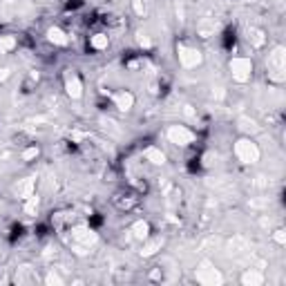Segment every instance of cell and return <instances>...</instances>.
<instances>
[{
  "label": "cell",
  "mask_w": 286,
  "mask_h": 286,
  "mask_svg": "<svg viewBox=\"0 0 286 286\" xmlns=\"http://www.w3.org/2000/svg\"><path fill=\"white\" fill-rule=\"evenodd\" d=\"M266 67H268V78L273 83H284L286 78V49L282 45L271 49L266 58Z\"/></svg>",
  "instance_id": "6da1fadb"
},
{
  "label": "cell",
  "mask_w": 286,
  "mask_h": 286,
  "mask_svg": "<svg viewBox=\"0 0 286 286\" xmlns=\"http://www.w3.org/2000/svg\"><path fill=\"white\" fill-rule=\"evenodd\" d=\"M235 156L241 161L244 165H255L259 159H262V150H259V145L253 141L250 137H241L235 141Z\"/></svg>",
  "instance_id": "7a4b0ae2"
},
{
  "label": "cell",
  "mask_w": 286,
  "mask_h": 286,
  "mask_svg": "<svg viewBox=\"0 0 286 286\" xmlns=\"http://www.w3.org/2000/svg\"><path fill=\"white\" fill-rule=\"evenodd\" d=\"M228 67H230V76L235 83H248L250 76H253V61L246 56H235L230 58V63H228Z\"/></svg>",
  "instance_id": "3957f363"
},
{
  "label": "cell",
  "mask_w": 286,
  "mask_h": 286,
  "mask_svg": "<svg viewBox=\"0 0 286 286\" xmlns=\"http://www.w3.org/2000/svg\"><path fill=\"white\" fill-rule=\"evenodd\" d=\"M195 280L204 286H221L223 284V275L219 268H214L210 262H204L199 268L195 271Z\"/></svg>",
  "instance_id": "277c9868"
},
{
  "label": "cell",
  "mask_w": 286,
  "mask_h": 286,
  "mask_svg": "<svg viewBox=\"0 0 286 286\" xmlns=\"http://www.w3.org/2000/svg\"><path fill=\"white\" fill-rule=\"evenodd\" d=\"M165 137H168V141L172 143V145H179V147L190 145V143L195 141V132H192L188 125H170Z\"/></svg>",
  "instance_id": "5b68a950"
},
{
  "label": "cell",
  "mask_w": 286,
  "mask_h": 286,
  "mask_svg": "<svg viewBox=\"0 0 286 286\" xmlns=\"http://www.w3.org/2000/svg\"><path fill=\"white\" fill-rule=\"evenodd\" d=\"M177 56H179V65L183 70H192V67H199L204 56H201L199 49L195 47H188V45H179L177 47Z\"/></svg>",
  "instance_id": "8992f818"
},
{
  "label": "cell",
  "mask_w": 286,
  "mask_h": 286,
  "mask_svg": "<svg viewBox=\"0 0 286 286\" xmlns=\"http://www.w3.org/2000/svg\"><path fill=\"white\" fill-rule=\"evenodd\" d=\"M72 239H74V244L76 246H83V248H89V246H94L96 244V239H98V235L94 230H89L87 226H74L72 228Z\"/></svg>",
  "instance_id": "52a82bcc"
},
{
  "label": "cell",
  "mask_w": 286,
  "mask_h": 286,
  "mask_svg": "<svg viewBox=\"0 0 286 286\" xmlns=\"http://www.w3.org/2000/svg\"><path fill=\"white\" fill-rule=\"evenodd\" d=\"M34 188H36L34 177H25V179H18V181L13 183L11 192L18 197V199H27V197L34 195Z\"/></svg>",
  "instance_id": "ba28073f"
},
{
  "label": "cell",
  "mask_w": 286,
  "mask_h": 286,
  "mask_svg": "<svg viewBox=\"0 0 286 286\" xmlns=\"http://www.w3.org/2000/svg\"><path fill=\"white\" fill-rule=\"evenodd\" d=\"M65 94L72 98V101H78V98L83 96V80H80L76 74H70L65 78Z\"/></svg>",
  "instance_id": "9c48e42d"
},
{
  "label": "cell",
  "mask_w": 286,
  "mask_h": 286,
  "mask_svg": "<svg viewBox=\"0 0 286 286\" xmlns=\"http://www.w3.org/2000/svg\"><path fill=\"white\" fill-rule=\"evenodd\" d=\"M134 94L132 92H128V89H121V92H116L114 94V105H116V110H121V112H130L134 107Z\"/></svg>",
  "instance_id": "30bf717a"
},
{
  "label": "cell",
  "mask_w": 286,
  "mask_h": 286,
  "mask_svg": "<svg viewBox=\"0 0 286 286\" xmlns=\"http://www.w3.org/2000/svg\"><path fill=\"white\" fill-rule=\"evenodd\" d=\"M13 282L16 284H36L38 282V275H36V268H31V266H20L16 271V277H13Z\"/></svg>",
  "instance_id": "8fae6325"
},
{
  "label": "cell",
  "mask_w": 286,
  "mask_h": 286,
  "mask_svg": "<svg viewBox=\"0 0 286 286\" xmlns=\"http://www.w3.org/2000/svg\"><path fill=\"white\" fill-rule=\"evenodd\" d=\"M239 282L244 286H262L264 284V273L257 271V268H246V271L241 273Z\"/></svg>",
  "instance_id": "7c38bea8"
},
{
  "label": "cell",
  "mask_w": 286,
  "mask_h": 286,
  "mask_svg": "<svg viewBox=\"0 0 286 286\" xmlns=\"http://www.w3.org/2000/svg\"><path fill=\"white\" fill-rule=\"evenodd\" d=\"M246 40H248L255 49H259L266 45V31L259 29V27H248V29H246Z\"/></svg>",
  "instance_id": "4fadbf2b"
},
{
  "label": "cell",
  "mask_w": 286,
  "mask_h": 286,
  "mask_svg": "<svg viewBox=\"0 0 286 286\" xmlns=\"http://www.w3.org/2000/svg\"><path fill=\"white\" fill-rule=\"evenodd\" d=\"M130 232H132L134 239L139 241H145L147 237H150V223L145 221V219H139V221L132 223V228H130Z\"/></svg>",
  "instance_id": "5bb4252c"
},
{
  "label": "cell",
  "mask_w": 286,
  "mask_h": 286,
  "mask_svg": "<svg viewBox=\"0 0 286 286\" xmlns=\"http://www.w3.org/2000/svg\"><path fill=\"white\" fill-rule=\"evenodd\" d=\"M47 40L52 45H58V47H65V45L70 43L67 34L61 29V27H49V29H47Z\"/></svg>",
  "instance_id": "9a60e30c"
},
{
  "label": "cell",
  "mask_w": 286,
  "mask_h": 286,
  "mask_svg": "<svg viewBox=\"0 0 286 286\" xmlns=\"http://www.w3.org/2000/svg\"><path fill=\"white\" fill-rule=\"evenodd\" d=\"M143 156H145V161H150L152 165H163L165 163V154L161 152V147L156 145H150L143 150Z\"/></svg>",
  "instance_id": "2e32d148"
},
{
  "label": "cell",
  "mask_w": 286,
  "mask_h": 286,
  "mask_svg": "<svg viewBox=\"0 0 286 286\" xmlns=\"http://www.w3.org/2000/svg\"><path fill=\"white\" fill-rule=\"evenodd\" d=\"M107 45H110V36L103 34V31H98V34L89 36V47L96 49V52H103V49H107Z\"/></svg>",
  "instance_id": "e0dca14e"
},
{
  "label": "cell",
  "mask_w": 286,
  "mask_h": 286,
  "mask_svg": "<svg viewBox=\"0 0 286 286\" xmlns=\"http://www.w3.org/2000/svg\"><path fill=\"white\" fill-rule=\"evenodd\" d=\"M16 45H18L16 36H11V34L0 36V54H9V52H13V49H16Z\"/></svg>",
  "instance_id": "ac0fdd59"
},
{
  "label": "cell",
  "mask_w": 286,
  "mask_h": 286,
  "mask_svg": "<svg viewBox=\"0 0 286 286\" xmlns=\"http://www.w3.org/2000/svg\"><path fill=\"white\" fill-rule=\"evenodd\" d=\"M159 248H161V239H152V241H150V237H147V239L143 241L141 255H143V257H152V255H154Z\"/></svg>",
  "instance_id": "d6986e66"
},
{
  "label": "cell",
  "mask_w": 286,
  "mask_h": 286,
  "mask_svg": "<svg viewBox=\"0 0 286 286\" xmlns=\"http://www.w3.org/2000/svg\"><path fill=\"white\" fill-rule=\"evenodd\" d=\"M228 253L230 255H239V253H244L246 248H248V244H246V239H241V237H235V239L230 241V244H228Z\"/></svg>",
  "instance_id": "ffe728a7"
},
{
  "label": "cell",
  "mask_w": 286,
  "mask_h": 286,
  "mask_svg": "<svg viewBox=\"0 0 286 286\" xmlns=\"http://www.w3.org/2000/svg\"><path fill=\"white\" fill-rule=\"evenodd\" d=\"M38 206H40V199L36 195H31V197H27L25 199V213L27 214H36V210H38Z\"/></svg>",
  "instance_id": "44dd1931"
},
{
  "label": "cell",
  "mask_w": 286,
  "mask_h": 286,
  "mask_svg": "<svg viewBox=\"0 0 286 286\" xmlns=\"http://www.w3.org/2000/svg\"><path fill=\"white\" fill-rule=\"evenodd\" d=\"M38 154H40V147L38 145H29V147H25V150H22L20 159L22 161H34Z\"/></svg>",
  "instance_id": "7402d4cb"
},
{
  "label": "cell",
  "mask_w": 286,
  "mask_h": 286,
  "mask_svg": "<svg viewBox=\"0 0 286 286\" xmlns=\"http://www.w3.org/2000/svg\"><path fill=\"white\" fill-rule=\"evenodd\" d=\"M137 43H139V47H143V49H150L152 47L150 36L143 34V31H139V34H137Z\"/></svg>",
  "instance_id": "603a6c76"
},
{
  "label": "cell",
  "mask_w": 286,
  "mask_h": 286,
  "mask_svg": "<svg viewBox=\"0 0 286 286\" xmlns=\"http://www.w3.org/2000/svg\"><path fill=\"white\" fill-rule=\"evenodd\" d=\"M134 204H137V201H134V197H125V199H116V208H121V210H128V208H132Z\"/></svg>",
  "instance_id": "cb8c5ba5"
},
{
  "label": "cell",
  "mask_w": 286,
  "mask_h": 286,
  "mask_svg": "<svg viewBox=\"0 0 286 286\" xmlns=\"http://www.w3.org/2000/svg\"><path fill=\"white\" fill-rule=\"evenodd\" d=\"M132 9L137 16H145V2L143 0H132Z\"/></svg>",
  "instance_id": "d4e9b609"
},
{
  "label": "cell",
  "mask_w": 286,
  "mask_h": 286,
  "mask_svg": "<svg viewBox=\"0 0 286 286\" xmlns=\"http://www.w3.org/2000/svg\"><path fill=\"white\" fill-rule=\"evenodd\" d=\"M214 34V25H199V36L201 38H210Z\"/></svg>",
  "instance_id": "484cf974"
},
{
  "label": "cell",
  "mask_w": 286,
  "mask_h": 286,
  "mask_svg": "<svg viewBox=\"0 0 286 286\" xmlns=\"http://www.w3.org/2000/svg\"><path fill=\"white\" fill-rule=\"evenodd\" d=\"M273 239H275L280 246H284L286 244V230H284V228H277V230L273 232Z\"/></svg>",
  "instance_id": "4316f807"
},
{
  "label": "cell",
  "mask_w": 286,
  "mask_h": 286,
  "mask_svg": "<svg viewBox=\"0 0 286 286\" xmlns=\"http://www.w3.org/2000/svg\"><path fill=\"white\" fill-rule=\"evenodd\" d=\"M45 282H47V284H63V277L56 275L54 271H49V275H47V280H45Z\"/></svg>",
  "instance_id": "83f0119b"
},
{
  "label": "cell",
  "mask_w": 286,
  "mask_h": 286,
  "mask_svg": "<svg viewBox=\"0 0 286 286\" xmlns=\"http://www.w3.org/2000/svg\"><path fill=\"white\" fill-rule=\"evenodd\" d=\"M7 78H11V67H0V83H4Z\"/></svg>",
  "instance_id": "f1b7e54d"
},
{
  "label": "cell",
  "mask_w": 286,
  "mask_h": 286,
  "mask_svg": "<svg viewBox=\"0 0 286 286\" xmlns=\"http://www.w3.org/2000/svg\"><path fill=\"white\" fill-rule=\"evenodd\" d=\"M183 114H186L190 121H197V114H195V110H192V105H186V107H183Z\"/></svg>",
  "instance_id": "f546056e"
},
{
  "label": "cell",
  "mask_w": 286,
  "mask_h": 286,
  "mask_svg": "<svg viewBox=\"0 0 286 286\" xmlns=\"http://www.w3.org/2000/svg\"><path fill=\"white\" fill-rule=\"evenodd\" d=\"M214 161H217V154H206L204 156V165H206V168H210Z\"/></svg>",
  "instance_id": "4dcf8cb0"
}]
</instances>
